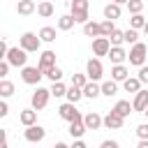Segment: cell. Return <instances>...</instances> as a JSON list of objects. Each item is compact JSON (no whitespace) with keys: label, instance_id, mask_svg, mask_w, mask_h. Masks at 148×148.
Returning <instances> with one entry per match:
<instances>
[{"label":"cell","instance_id":"49","mask_svg":"<svg viewBox=\"0 0 148 148\" xmlns=\"http://www.w3.org/2000/svg\"><path fill=\"white\" fill-rule=\"evenodd\" d=\"M143 116H146V118H148V106H146V109H143Z\"/></svg>","mask_w":148,"mask_h":148},{"label":"cell","instance_id":"41","mask_svg":"<svg viewBox=\"0 0 148 148\" xmlns=\"http://www.w3.org/2000/svg\"><path fill=\"white\" fill-rule=\"evenodd\" d=\"M136 134H139V139H148V125H139Z\"/></svg>","mask_w":148,"mask_h":148},{"label":"cell","instance_id":"44","mask_svg":"<svg viewBox=\"0 0 148 148\" xmlns=\"http://www.w3.org/2000/svg\"><path fill=\"white\" fill-rule=\"evenodd\" d=\"M102 148H118V141H111V139H106V141H102Z\"/></svg>","mask_w":148,"mask_h":148},{"label":"cell","instance_id":"18","mask_svg":"<svg viewBox=\"0 0 148 148\" xmlns=\"http://www.w3.org/2000/svg\"><path fill=\"white\" fill-rule=\"evenodd\" d=\"M83 35L86 37H99L102 35V25L95 23V21H86L83 23Z\"/></svg>","mask_w":148,"mask_h":148},{"label":"cell","instance_id":"40","mask_svg":"<svg viewBox=\"0 0 148 148\" xmlns=\"http://www.w3.org/2000/svg\"><path fill=\"white\" fill-rule=\"evenodd\" d=\"M139 79H141V83H148V67L146 65L139 67Z\"/></svg>","mask_w":148,"mask_h":148},{"label":"cell","instance_id":"8","mask_svg":"<svg viewBox=\"0 0 148 148\" xmlns=\"http://www.w3.org/2000/svg\"><path fill=\"white\" fill-rule=\"evenodd\" d=\"M86 74H88L90 81H99V79H102L104 67H102L99 58H90V60H88V65H86Z\"/></svg>","mask_w":148,"mask_h":148},{"label":"cell","instance_id":"1","mask_svg":"<svg viewBox=\"0 0 148 148\" xmlns=\"http://www.w3.org/2000/svg\"><path fill=\"white\" fill-rule=\"evenodd\" d=\"M146 53H148V46H146L143 42H136V44H132V49H130V53H127V60H130V65H134V67H141V65L146 62Z\"/></svg>","mask_w":148,"mask_h":148},{"label":"cell","instance_id":"42","mask_svg":"<svg viewBox=\"0 0 148 148\" xmlns=\"http://www.w3.org/2000/svg\"><path fill=\"white\" fill-rule=\"evenodd\" d=\"M7 113H9V106H7V102L2 99V102H0V118H5Z\"/></svg>","mask_w":148,"mask_h":148},{"label":"cell","instance_id":"31","mask_svg":"<svg viewBox=\"0 0 148 148\" xmlns=\"http://www.w3.org/2000/svg\"><path fill=\"white\" fill-rule=\"evenodd\" d=\"M0 95H2V97L14 95V83H12V81H7V79H2V81H0Z\"/></svg>","mask_w":148,"mask_h":148},{"label":"cell","instance_id":"12","mask_svg":"<svg viewBox=\"0 0 148 148\" xmlns=\"http://www.w3.org/2000/svg\"><path fill=\"white\" fill-rule=\"evenodd\" d=\"M53 65H56V53H53V51H42L37 67H39L42 72H46V69H51Z\"/></svg>","mask_w":148,"mask_h":148},{"label":"cell","instance_id":"14","mask_svg":"<svg viewBox=\"0 0 148 148\" xmlns=\"http://www.w3.org/2000/svg\"><path fill=\"white\" fill-rule=\"evenodd\" d=\"M132 106H134V111L143 113V109L148 106V90H139V92H134V102H132Z\"/></svg>","mask_w":148,"mask_h":148},{"label":"cell","instance_id":"21","mask_svg":"<svg viewBox=\"0 0 148 148\" xmlns=\"http://www.w3.org/2000/svg\"><path fill=\"white\" fill-rule=\"evenodd\" d=\"M123 88H125L127 92H139V90H141V79H139V76H127V79L123 81Z\"/></svg>","mask_w":148,"mask_h":148},{"label":"cell","instance_id":"32","mask_svg":"<svg viewBox=\"0 0 148 148\" xmlns=\"http://www.w3.org/2000/svg\"><path fill=\"white\" fill-rule=\"evenodd\" d=\"M99 25H102V35H104V37H109V35L116 30V25H113V18H104Z\"/></svg>","mask_w":148,"mask_h":148},{"label":"cell","instance_id":"7","mask_svg":"<svg viewBox=\"0 0 148 148\" xmlns=\"http://www.w3.org/2000/svg\"><path fill=\"white\" fill-rule=\"evenodd\" d=\"M58 116L62 118V120H67V123H72V120H81L83 116L76 111V106H74V102H65V104H60V109H58Z\"/></svg>","mask_w":148,"mask_h":148},{"label":"cell","instance_id":"46","mask_svg":"<svg viewBox=\"0 0 148 148\" xmlns=\"http://www.w3.org/2000/svg\"><path fill=\"white\" fill-rule=\"evenodd\" d=\"M139 148H148V139H141L139 141Z\"/></svg>","mask_w":148,"mask_h":148},{"label":"cell","instance_id":"43","mask_svg":"<svg viewBox=\"0 0 148 148\" xmlns=\"http://www.w3.org/2000/svg\"><path fill=\"white\" fill-rule=\"evenodd\" d=\"M7 51H9V46H7V42L2 39V42H0V58H5V56H7Z\"/></svg>","mask_w":148,"mask_h":148},{"label":"cell","instance_id":"29","mask_svg":"<svg viewBox=\"0 0 148 148\" xmlns=\"http://www.w3.org/2000/svg\"><path fill=\"white\" fill-rule=\"evenodd\" d=\"M39 37H42V42H56V28L44 25V28L39 30Z\"/></svg>","mask_w":148,"mask_h":148},{"label":"cell","instance_id":"35","mask_svg":"<svg viewBox=\"0 0 148 148\" xmlns=\"http://www.w3.org/2000/svg\"><path fill=\"white\" fill-rule=\"evenodd\" d=\"M127 9H130V14H141L143 0H127Z\"/></svg>","mask_w":148,"mask_h":148},{"label":"cell","instance_id":"39","mask_svg":"<svg viewBox=\"0 0 148 148\" xmlns=\"http://www.w3.org/2000/svg\"><path fill=\"white\" fill-rule=\"evenodd\" d=\"M9 67H12V62H9L7 58H2V60H0V76H2V79L7 76V72H9Z\"/></svg>","mask_w":148,"mask_h":148},{"label":"cell","instance_id":"24","mask_svg":"<svg viewBox=\"0 0 148 148\" xmlns=\"http://www.w3.org/2000/svg\"><path fill=\"white\" fill-rule=\"evenodd\" d=\"M130 76V72H127V67L120 62V65H113V69H111V79H116V81H125Z\"/></svg>","mask_w":148,"mask_h":148},{"label":"cell","instance_id":"25","mask_svg":"<svg viewBox=\"0 0 148 148\" xmlns=\"http://www.w3.org/2000/svg\"><path fill=\"white\" fill-rule=\"evenodd\" d=\"M113 111H116V113H120V116H125V118H127V116H130V113H132V111H134V106H132V104H130V102H127V99H120V102H116V106H113Z\"/></svg>","mask_w":148,"mask_h":148},{"label":"cell","instance_id":"48","mask_svg":"<svg viewBox=\"0 0 148 148\" xmlns=\"http://www.w3.org/2000/svg\"><path fill=\"white\" fill-rule=\"evenodd\" d=\"M143 32H146V35H148V21H146V25H143Z\"/></svg>","mask_w":148,"mask_h":148},{"label":"cell","instance_id":"3","mask_svg":"<svg viewBox=\"0 0 148 148\" xmlns=\"http://www.w3.org/2000/svg\"><path fill=\"white\" fill-rule=\"evenodd\" d=\"M18 44H21L28 53H35V51H39V46H42V37L35 35V32H23L21 39H18Z\"/></svg>","mask_w":148,"mask_h":148},{"label":"cell","instance_id":"20","mask_svg":"<svg viewBox=\"0 0 148 148\" xmlns=\"http://www.w3.org/2000/svg\"><path fill=\"white\" fill-rule=\"evenodd\" d=\"M86 130H88V127H86L83 118H81V120H72V123H69V134H72L74 139L83 136V134H86Z\"/></svg>","mask_w":148,"mask_h":148},{"label":"cell","instance_id":"6","mask_svg":"<svg viewBox=\"0 0 148 148\" xmlns=\"http://www.w3.org/2000/svg\"><path fill=\"white\" fill-rule=\"evenodd\" d=\"M44 76V72L39 69V67H21V79H23V83H28V86H37L39 83V79Z\"/></svg>","mask_w":148,"mask_h":148},{"label":"cell","instance_id":"4","mask_svg":"<svg viewBox=\"0 0 148 148\" xmlns=\"http://www.w3.org/2000/svg\"><path fill=\"white\" fill-rule=\"evenodd\" d=\"M49 97H51V88H39V86H37V90H35V92H32V97H30L32 109L42 111V109L49 104Z\"/></svg>","mask_w":148,"mask_h":148},{"label":"cell","instance_id":"33","mask_svg":"<svg viewBox=\"0 0 148 148\" xmlns=\"http://www.w3.org/2000/svg\"><path fill=\"white\" fill-rule=\"evenodd\" d=\"M109 39H111V46H120V44L125 42V32H120V30H113V32L109 35Z\"/></svg>","mask_w":148,"mask_h":148},{"label":"cell","instance_id":"23","mask_svg":"<svg viewBox=\"0 0 148 148\" xmlns=\"http://www.w3.org/2000/svg\"><path fill=\"white\" fill-rule=\"evenodd\" d=\"M37 14H39L42 18H49V16H53V5H51L49 0H42V2H37Z\"/></svg>","mask_w":148,"mask_h":148},{"label":"cell","instance_id":"19","mask_svg":"<svg viewBox=\"0 0 148 148\" xmlns=\"http://www.w3.org/2000/svg\"><path fill=\"white\" fill-rule=\"evenodd\" d=\"M97 95H102V86H97V81H88V83L83 86V97L95 99Z\"/></svg>","mask_w":148,"mask_h":148},{"label":"cell","instance_id":"27","mask_svg":"<svg viewBox=\"0 0 148 148\" xmlns=\"http://www.w3.org/2000/svg\"><path fill=\"white\" fill-rule=\"evenodd\" d=\"M65 97H67L69 102H74V104H76V102L83 97V88H79V86H74V83H72V88H67V95H65Z\"/></svg>","mask_w":148,"mask_h":148},{"label":"cell","instance_id":"28","mask_svg":"<svg viewBox=\"0 0 148 148\" xmlns=\"http://www.w3.org/2000/svg\"><path fill=\"white\" fill-rule=\"evenodd\" d=\"M74 23H76V18H74L72 14H65V16L58 18V28H60V30H69Z\"/></svg>","mask_w":148,"mask_h":148},{"label":"cell","instance_id":"13","mask_svg":"<svg viewBox=\"0 0 148 148\" xmlns=\"http://www.w3.org/2000/svg\"><path fill=\"white\" fill-rule=\"evenodd\" d=\"M83 123H86V127H88V130H99V127L104 125V118H102L99 113L90 111V113H86V116H83Z\"/></svg>","mask_w":148,"mask_h":148},{"label":"cell","instance_id":"5","mask_svg":"<svg viewBox=\"0 0 148 148\" xmlns=\"http://www.w3.org/2000/svg\"><path fill=\"white\" fill-rule=\"evenodd\" d=\"M72 16L76 18V23H86L88 21V0H72Z\"/></svg>","mask_w":148,"mask_h":148},{"label":"cell","instance_id":"16","mask_svg":"<svg viewBox=\"0 0 148 148\" xmlns=\"http://www.w3.org/2000/svg\"><path fill=\"white\" fill-rule=\"evenodd\" d=\"M16 12H18L21 16H30L32 12H37V5H35V0H18Z\"/></svg>","mask_w":148,"mask_h":148},{"label":"cell","instance_id":"22","mask_svg":"<svg viewBox=\"0 0 148 148\" xmlns=\"http://www.w3.org/2000/svg\"><path fill=\"white\" fill-rule=\"evenodd\" d=\"M104 18H113V21H116V18H120V5L111 0V2L104 7Z\"/></svg>","mask_w":148,"mask_h":148},{"label":"cell","instance_id":"45","mask_svg":"<svg viewBox=\"0 0 148 148\" xmlns=\"http://www.w3.org/2000/svg\"><path fill=\"white\" fill-rule=\"evenodd\" d=\"M74 148H86V141H83V139H81V136H79V139H76V141H74Z\"/></svg>","mask_w":148,"mask_h":148},{"label":"cell","instance_id":"37","mask_svg":"<svg viewBox=\"0 0 148 148\" xmlns=\"http://www.w3.org/2000/svg\"><path fill=\"white\" fill-rule=\"evenodd\" d=\"M125 42H127V44H136V42H139L136 28H130V30H125Z\"/></svg>","mask_w":148,"mask_h":148},{"label":"cell","instance_id":"30","mask_svg":"<svg viewBox=\"0 0 148 148\" xmlns=\"http://www.w3.org/2000/svg\"><path fill=\"white\" fill-rule=\"evenodd\" d=\"M51 95H53V97H65V95H67L65 83H62V81H53V86H51Z\"/></svg>","mask_w":148,"mask_h":148},{"label":"cell","instance_id":"47","mask_svg":"<svg viewBox=\"0 0 148 148\" xmlns=\"http://www.w3.org/2000/svg\"><path fill=\"white\" fill-rule=\"evenodd\" d=\"M113 2H118V5H127V0H113Z\"/></svg>","mask_w":148,"mask_h":148},{"label":"cell","instance_id":"11","mask_svg":"<svg viewBox=\"0 0 148 148\" xmlns=\"http://www.w3.org/2000/svg\"><path fill=\"white\" fill-rule=\"evenodd\" d=\"M123 123H125V116H120V113H116V111H109V113L104 116V127H106V130H120Z\"/></svg>","mask_w":148,"mask_h":148},{"label":"cell","instance_id":"34","mask_svg":"<svg viewBox=\"0 0 148 148\" xmlns=\"http://www.w3.org/2000/svg\"><path fill=\"white\" fill-rule=\"evenodd\" d=\"M44 76H49V79H51V81H60V79H62V69H60V67H56V65H53V67H51V69H46V72H44Z\"/></svg>","mask_w":148,"mask_h":148},{"label":"cell","instance_id":"26","mask_svg":"<svg viewBox=\"0 0 148 148\" xmlns=\"http://www.w3.org/2000/svg\"><path fill=\"white\" fill-rule=\"evenodd\" d=\"M116 92H118V81H116V79H111V81H104V83H102V95L111 97V95H116Z\"/></svg>","mask_w":148,"mask_h":148},{"label":"cell","instance_id":"36","mask_svg":"<svg viewBox=\"0 0 148 148\" xmlns=\"http://www.w3.org/2000/svg\"><path fill=\"white\" fill-rule=\"evenodd\" d=\"M143 25H146V18H143L141 14H132V18H130V28H136V30H139V28H143Z\"/></svg>","mask_w":148,"mask_h":148},{"label":"cell","instance_id":"9","mask_svg":"<svg viewBox=\"0 0 148 148\" xmlns=\"http://www.w3.org/2000/svg\"><path fill=\"white\" fill-rule=\"evenodd\" d=\"M23 136H25V141H30V143H39V141H44L46 130L39 127V125H28L25 132H23Z\"/></svg>","mask_w":148,"mask_h":148},{"label":"cell","instance_id":"10","mask_svg":"<svg viewBox=\"0 0 148 148\" xmlns=\"http://www.w3.org/2000/svg\"><path fill=\"white\" fill-rule=\"evenodd\" d=\"M109 51H111V39L109 37L99 35V37L92 39V53L95 56H109Z\"/></svg>","mask_w":148,"mask_h":148},{"label":"cell","instance_id":"15","mask_svg":"<svg viewBox=\"0 0 148 148\" xmlns=\"http://www.w3.org/2000/svg\"><path fill=\"white\" fill-rule=\"evenodd\" d=\"M109 60H111L113 65H120L123 60H127V51H125L123 46H111V51H109Z\"/></svg>","mask_w":148,"mask_h":148},{"label":"cell","instance_id":"50","mask_svg":"<svg viewBox=\"0 0 148 148\" xmlns=\"http://www.w3.org/2000/svg\"><path fill=\"white\" fill-rule=\"evenodd\" d=\"M37 2H42V0H37Z\"/></svg>","mask_w":148,"mask_h":148},{"label":"cell","instance_id":"2","mask_svg":"<svg viewBox=\"0 0 148 148\" xmlns=\"http://www.w3.org/2000/svg\"><path fill=\"white\" fill-rule=\"evenodd\" d=\"M9 62H12V67H25V62H28V51L18 44V46H14V49H9L7 51V56H5Z\"/></svg>","mask_w":148,"mask_h":148},{"label":"cell","instance_id":"17","mask_svg":"<svg viewBox=\"0 0 148 148\" xmlns=\"http://www.w3.org/2000/svg\"><path fill=\"white\" fill-rule=\"evenodd\" d=\"M18 120L28 127V125H35L37 123V109H23L21 113H18Z\"/></svg>","mask_w":148,"mask_h":148},{"label":"cell","instance_id":"38","mask_svg":"<svg viewBox=\"0 0 148 148\" xmlns=\"http://www.w3.org/2000/svg\"><path fill=\"white\" fill-rule=\"evenodd\" d=\"M72 83L79 86V88H83L88 83V74H72Z\"/></svg>","mask_w":148,"mask_h":148}]
</instances>
